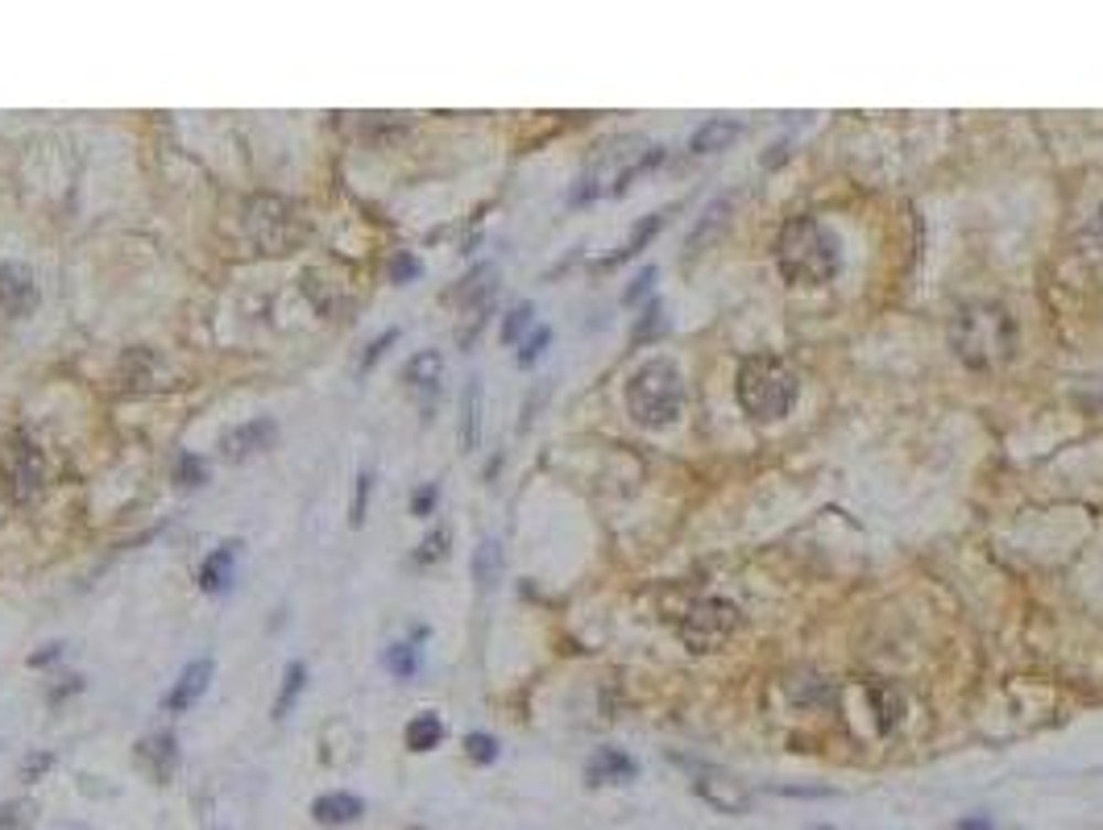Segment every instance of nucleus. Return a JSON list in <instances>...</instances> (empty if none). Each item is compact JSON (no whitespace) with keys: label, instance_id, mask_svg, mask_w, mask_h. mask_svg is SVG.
I'll list each match as a JSON object with an SVG mask.
<instances>
[{"label":"nucleus","instance_id":"obj_30","mask_svg":"<svg viewBox=\"0 0 1103 830\" xmlns=\"http://www.w3.org/2000/svg\"><path fill=\"white\" fill-rule=\"evenodd\" d=\"M370 490H374V478H370V473H362V478H357V494H353V511H349V519H353V528H362V523H365V507H370Z\"/></svg>","mask_w":1103,"mask_h":830},{"label":"nucleus","instance_id":"obj_9","mask_svg":"<svg viewBox=\"0 0 1103 830\" xmlns=\"http://www.w3.org/2000/svg\"><path fill=\"white\" fill-rule=\"evenodd\" d=\"M275 433H278L275 419H249V424H237V428H228L225 440H221V449H225V457H233V461H245L249 453L270 449Z\"/></svg>","mask_w":1103,"mask_h":830},{"label":"nucleus","instance_id":"obj_18","mask_svg":"<svg viewBox=\"0 0 1103 830\" xmlns=\"http://www.w3.org/2000/svg\"><path fill=\"white\" fill-rule=\"evenodd\" d=\"M445 739V723L436 719V714H415L407 731H403V744L411 747V752H431V747Z\"/></svg>","mask_w":1103,"mask_h":830},{"label":"nucleus","instance_id":"obj_25","mask_svg":"<svg viewBox=\"0 0 1103 830\" xmlns=\"http://www.w3.org/2000/svg\"><path fill=\"white\" fill-rule=\"evenodd\" d=\"M532 316H535L532 304H518V308L506 311V320H502V341H506V345H515L518 337L532 329Z\"/></svg>","mask_w":1103,"mask_h":830},{"label":"nucleus","instance_id":"obj_40","mask_svg":"<svg viewBox=\"0 0 1103 830\" xmlns=\"http://www.w3.org/2000/svg\"><path fill=\"white\" fill-rule=\"evenodd\" d=\"M21 810H25L21 801H13V806H4V810H0V827H18V822H21Z\"/></svg>","mask_w":1103,"mask_h":830},{"label":"nucleus","instance_id":"obj_39","mask_svg":"<svg viewBox=\"0 0 1103 830\" xmlns=\"http://www.w3.org/2000/svg\"><path fill=\"white\" fill-rule=\"evenodd\" d=\"M950 830H996V822H992V818H983V813H971V818L954 822Z\"/></svg>","mask_w":1103,"mask_h":830},{"label":"nucleus","instance_id":"obj_23","mask_svg":"<svg viewBox=\"0 0 1103 830\" xmlns=\"http://www.w3.org/2000/svg\"><path fill=\"white\" fill-rule=\"evenodd\" d=\"M303 681H308L303 660H291V664H287V673H282V693H278V702H275V719H282V714L291 710V702L303 693Z\"/></svg>","mask_w":1103,"mask_h":830},{"label":"nucleus","instance_id":"obj_6","mask_svg":"<svg viewBox=\"0 0 1103 830\" xmlns=\"http://www.w3.org/2000/svg\"><path fill=\"white\" fill-rule=\"evenodd\" d=\"M4 482H9V494L18 502H30L46 482V461H42V449L25 433H13L9 445H4Z\"/></svg>","mask_w":1103,"mask_h":830},{"label":"nucleus","instance_id":"obj_1","mask_svg":"<svg viewBox=\"0 0 1103 830\" xmlns=\"http://www.w3.org/2000/svg\"><path fill=\"white\" fill-rule=\"evenodd\" d=\"M950 345L959 353V362L971 370H1000L1017 358V320L1013 311L1000 304H963L950 320Z\"/></svg>","mask_w":1103,"mask_h":830},{"label":"nucleus","instance_id":"obj_2","mask_svg":"<svg viewBox=\"0 0 1103 830\" xmlns=\"http://www.w3.org/2000/svg\"><path fill=\"white\" fill-rule=\"evenodd\" d=\"M777 266L793 287H826L843 270V245L817 216H789L777 237Z\"/></svg>","mask_w":1103,"mask_h":830},{"label":"nucleus","instance_id":"obj_36","mask_svg":"<svg viewBox=\"0 0 1103 830\" xmlns=\"http://www.w3.org/2000/svg\"><path fill=\"white\" fill-rule=\"evenodd\" d=\"M1086 245L1095 249V258H1103V208L1091 216V225H1086Z\"/></svg>","mask_w":1103,"mask_h":830},{"label":"nucleus","instance_id":"obj_29","mask_svg":"<svg viewBox=\"0 0 1103 830\" xmlns=\"http://www.w3.org/2000/svg\"><path fill=\"white\" fill-rule=\"evenodd\" d=\"M445 553H449V532H445V528H436V532H431V536L419 544L415 561H419V565H428V561H440Z\"/></svg>","mask_w":1103,"mask_h":830},{"label":"nucleus","instance_id":"obj_33","mask_svg":"<svg viewBox=\"0 0 1103 830\" xmlns=\"http://www.w3.org/2000/svg\"><path fill=\"white\" fill-rule=\"evenodd\" d=\"M436 499H440V486H419V490L411 494V511L415 515H431Z\"/></svg>","mask_w":1103,"mask_h":830},{"label":"nucleus","instance_id":"obj_11","mask_svg":"<svg viewBox=\"0 0 1103 830\" xmlns=\"http://www.w3.org/2000/svg\"><path fill=\"white\" fill-rule=\"evenodd\" d=\"M739 138H742V125L735 121V117H706V121L693 129L689 150L693 155H722V150H730Z\"/></svg>","mask_w":1103,"mask_h":830},{"label":"nucleus","instance_id":"obj_7","mask_svg":"<svg viewBox=\"0 0 1103 830\" xmlns=\"http://www.w3.org/2000/svg\"><path fill=\"white\" fill-rule=\"evenodd\" d=\"M693 794L706 797V806H714L718 813H730V818L751 813V801H756L751 789H747L739 777H730V773L714 768V764L697 768V777H693Z\"/></svg>","mask_w":1103,"mask_h":830},{"label":"nucleus","instance_id":"obj_28","mask_svg":"<svg viewBox=\"0 0 1103 830\" xmlns=\"http://www.w3.org/2000/svg\"><path fill=\"white\" fill-rule=\"evenodd\" d=\"M386 669L395 677H411L415 673V648L411 643H395L390 652H386Z\"/></svg>","mask_w":1103,"mask_h":830},{"label":"nucleus","instance_id":"obj_31","mask_svg":"<svg viewBox=\"0 0 1103 830\" xmlns=\"http://www.w3.org/2000/svg\"><path fill=\"white\" fill-rule=\"evenodd\" d=\"M552 341V332L548 329H535L527 341H523V349H518V365H532L539 353H544V345Z\"/></svg>","mask_w":1103,"mask_h":830},{"label":"nucleus","instance_id":"obj_19","mask_svg":"<svg viewBox=\"0 0 1103 830\" xmlns=\"http://www.w3.org/2000/svg\"><path fill=\"white\" fill-rule=\"evenodd\" d=\"M502 577V549L499 540H482L478 549H473V582L478 589H490L494 582Z\"/></svg>","mask_w":1103,"mask_h":830},{"label":"nucleus","instance_id":"obj_21","mask_svg":"<svg viewBox=\"0 0 1103 830\" xmlns=\"http://www.w3.org/2000/svg\"><path fill=\"white\" fill-rule=\"evenodd\" d=\"M440 370H445V358H440L436 349H428V353H415L411 362H407L403 382H407V386H436V382H440Z\"/></svg>","mask_w":1103,"mask_h":830},{"label":"nucleus","instance_id":"obj_13","mask_svg":"<svg viewBox=\"0 0 1103 830\" xmlns=\"http://www.w3.org/2000/svg\"><path fill=\"white\" fill-rule=\"evenodd\" d=\"M138 760L141 768L150 773L154 780H171L174 768H179V744H174L171 731H162V735H150V739H141L138 744Z\"/></svg>","mask_w":1103,"mask_h":830},{"label":"nucleus","instance_id":"obj_35","mask_svg":"<svg viewBox=\"0 0 1103 830\" xmlns=\"http://www.w3.org/2000/svg\"><path fill=\"white\" fill-rule=\"evenodd\" d=\"M415 275H419V262H415L411 254H398V258L390 262V278H395V283H411Z\"/></svg>","mask_w":1103,"mask_h":830},{"label":"nucleus","instance_id":"obj_14","mask_svg":"<svg viewBox=\"0 0 1103 830\" xmlns=\"http://www.w3.org/2000/svg\"><path fill=\"white\" fill-rule=\"evenodd\" d=\"M311 813H315V822H324V827H349V822L362 818L365 806H362V797H353V794H324V797H315Z\"/></svg>","mask_w":1103,"mask_h":830},{"label":"nucleus","instance_id":"obj_22","mask_svg":"<svg viewBox=\"0 0 1103 830\" xmlns=\"http://www.w3.org/2000/svg\"><path fill=\"white\" fill-rule=\"evenodd\" d=\"M726 212H730V200H718V204L709 208L706 221H702V225L689 233V254H702V242H706V245L714 242V233L726 225Z\"/></svg>","mask_w":1103,"mask_h":830},{"label":"nucleus","instance_id":"obj_20","mask_svg":"<svg viewBox=\"0 0 1103 830\" xmlns=\"http://www.w3.org/2000/svg\"><path fill=\"white\" fill-rule=\"evenodd\" d=\"M867 702L876 706V726L888 735V731H897V723H900V714H904V706H900V698L888 685H867Z\"/></svg>","mask_w":1103,"mask_h":830},{"label":"nucleus","instance_id":"obj_32","mask_svg":"<svg viewBox=\"0 0 1103 830\" xmlns=\"http://www.w3.org/2000/svg\"><path fill=\"white\" fill-rule=\"evenodd\" d=\"M664 329V311H660V304H647V311H643V324H635V341H647L652 332H660Z\"/></svg>","mask_w":1103,"mask_h":830},{"label":"nucleus","instance_id":"obj_8","mask_svg":"<svg viewBox=\"0 0 1103 830\" xmlns=\"http://www.w3.org/2000/svg\"><path fill=\"white\" fill-rule=\"evenodd\" d=\"M34 304H38L34 275L25 266H18V262H4L0 266V308L9 311V316H25Z\"/></svg>","mask_w":1103,"mask_h":830},{"label":"nucleus","instance_id":"obj_17","mask_svg":"<svg viewBox=\"0 0 1103 830\" xmlns=\"http://www.w3.org/2000/svg\"><path fill=\"white\" fill-rule=\"evenodd\" d=\"M233 561H237V544L216 549V553L200 565V586H204L207 594H221V589L228 586V577H233Z\"/></svg>","mask_w":1103,"mask_h":830},{"label":"nucleus","instance_id":"obj_27","mask_svg":"<svg viewBox=\"0 0 1103 830\" xmlns=\"http://www.w3.org/2000/svg\"><path fill=\"white\" fill-rule=\"evenodd\" d=\"M204 478H207L204 461H200V457H191V453H183V457H179V466H174V482L179 486H200Z\"/></svg>","mask_w":1103,"mask_h":830},{"label":"nucleus","instance_id":"obj_26","mask_svg":"<svg viewBox=\"0 0 1103 830\" xmlns=\"http://www.w3.org/2000/svg\"><path fill=\"white\" fill-rule=\"evenodd\" d=\"M465 752H469V760L473 764H494L499 760V739H494V735H482V731H473V735H465Z\"/></svg>","mask_w":1103,"mask_h":830},{"label":"nucleus","instance_id":"obj_3","mask_svg":"<svg viewBox=\"0 0 1103 830\" xmlns=\"http://www.w3.org/2000/svg\"><path fill=\"white\" fill-rule=\"evenodd\" d=\"M627 412L639 428H652V433L673 428L685 415V379H681L676 362L652 358V362L639 365L627 379Z\"/></svg>","mask_w":1103,"mask_h":830},{"label":"nucleus","instance_id":"obj_37","mask_svg":"<svg viewBox=\"0 0 1103 830\" xmlns=\"http://www.w3.org/2000/svg\"><path fill=\"white\" fill-rule=\"evenodd\" d=\"M395 341H398V329H390V332H382L378 341H374V345H370V353H365V362H362V370H370V365H374V362H378V358H382V349H386V345H395Z\"/></svg>","mask_w":1103,"mask_h":830},{"label":"nucleus","instance_id":"obj_10","mask_svg":"<svg viewBox=\"0 0 1103 830\" xmlns=\"http://www.w3.org/2000/svg\"><path fill=\"white\" fill-rule=\"evenodd\" d=\"M635 773H639V764L631 760L627 752H619V747H598L586 764L589 785H627Z\"/></svg>","mask_w":1103,"mask_h":830},{"label":"nucleus","instance_id":"obj_5","mask_svg":"<svg viewBox=\"0 0 1103 830\" xmlns=\"http://www.w3.org/2000/svg\"><path fill=\"white\" fill-rule=\"evenodd\" d=\"M735 627H739V606L726 598H706V603H693L689 615L681 619V640L693 652H714L735 636Z\"/></svg>","mask_w":1103,"mask_h":830},{"label":"nucleus","instance_id":"obj_24","mask_svg":"<svg viewBox=\"0 0 1103 830\" xmlns=\"http://www.w3.org/2000/svg\"><path fill=\"white\" fill-rule=\"evenodd\" d=\"M154 365L158 362H154V353H150V349H133V353L125 358V379H129L125 386H133V391H138L141 382L154 374Z\"/></svg>","mask_w":1103,"mask_h":830},{"label":"nucleus","instance_id":"obj_16","mask_svg":"<svg viewBox=\"0 0 1103 830\" xmlns=\"http://www.w3.org/2000/svg\"><path fill=\"white\" fill-rule=\"evenodd\" d=\"M478 436H482V379H469L461 403V449H478Z\"/></svg>","mask_w":1103,"mask_h":830},{"label":"nucleus","instance_id":"obj_12","mask_svg":"<svg viewBox=\"0 0 1103 830\" xmlns=\"http://www.w3.org/2000/svg\"><path fill=\"white\" fill-rule=\"evenodd\" d=\"M207 681H212V660L200 657L195 664H188V669H183V677L174 681V690L167 693V710H171V714H183V710H191L195 702H200V698H204Z\"/></svg>","mask_w":1103,"mask_h":830},{"label":"nucleus","instance_id":"obj_15","mask_svg":"<svg viewBox=\"0 0 1103 830\" xmlns=\"http://www.w3.org/2000/svg\"><path fill=\"white\" fill-rule=\"evenodd\" d=\"M660 225H664V212H652V216H643V221H639V225L631 228V237H627V242H622L619 249L610 254V258L598 262V270H614V266H622V262H627V258H635L639 249H643V245H647V242H652V237H655V233H660Z\"/></svg>","mask_w":1103,"mask_h":830},{"label":"nucleus","instance_id":"obj_34","mask_svg":"<svg viewBox=\"0 0 1103 830\" xmlns=\"http://www.w3.org/2000/svg\"><path fill=\"white\" fill-rule=\"evenodd\" d=\"M652 283H655V266H647V270H643V275H639L635 283H631V287H627V295H622V304H639L643 295L652 291Z\"/></svg>","mask_w":1103,"mask_h":830},{"label":"nucleus","instance_id":"obj_38","mask_svg":"<svg viewBox=\"0 0 1103 830\" xmlns=\"http://www.w3.org/2000/svg\"><path fill=\"white\" fill-rule=\"evenodd\" d=\"M46 768H51V756H46V752H38L34 760L21 764V777H25V780H38V777H42V773H46Z\"/></svg>","mask_w":1103,"mask_h":830},{"label":"nucleus","instance_id":"obj_4","mask_svg":"<svg viewBox=\"0 0 1103 830\" xmlns=\"http://www.w3.org/2000/svg\"><path fill=\"white\" fill-rule=\"evenodd\" d=\"M796 395H801V382L789 365L772 358V353H756L739 365V379H735V398L739 407L759 424H777L784 415L793 412Z\"/></svg>","mask_w":1103,"mask_h":830}]
</instances>
